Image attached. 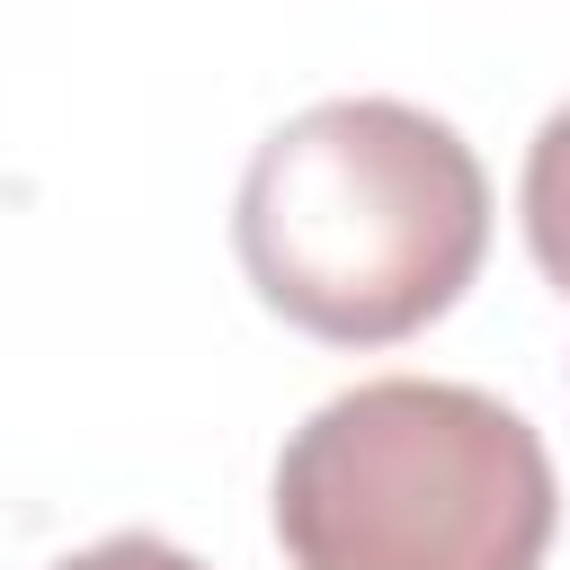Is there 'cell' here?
<instances>
[{"label":"cell","mask_w":570,"mask_h":570,"mask_svg":"<svg viewBox=\"0 0 570 570\" xmlns=\"http://www.w3.org/2000/svg\"><path fill=\"white\" fill-rule=\"evenodd\" d=\"M232 249L276 321L330 347H392L481 276L490 178L410 98H321L249 151Z\"/></svg>","instance_id":"6da1fadb"},{"label":"cell","mask_w":570,"mask_h":570,"mask_svg":"<svg viewBox=\"0 0 570 570\" xmlns=\"http://www.w3.org/2000/svg\"><path fill=\"white\" fill-rule=\"evenodd\" d=\"M552 525V454L481 383L374 374L330 392L276 454L294 570H543Z\"/></svg>","instance_id":"7a4b0ae2"},{"label":"cell","mask_w":570,"mask_h":570,"mask_svg":"<svg viewBox=\"0 0 570 570\" xmlns=\"http://www.w3.org/2000/svg\"><path fill=\"white\" fill-rule=\"evenodd\" d=\"M517 214H525V249L543 267V285L570 303V107H552L525 142V178H517Z\"/></svg>","instance_id":"3957f363"},{"label":"cell","mask_w":570,"mask_h":570,"mask_svg":"<svg viewBox=\"0 0 570 570\" xmlns=\"http://www.w3.org/2000/svg\"><path fill=\"white\" fill-rule=\"evenodd\" d=\"M45 570H205V561H196V552H178L169 534H107V543L62 552V561H45Z\"/></svg>","instance_id":"277c9868"}]
</instances>
